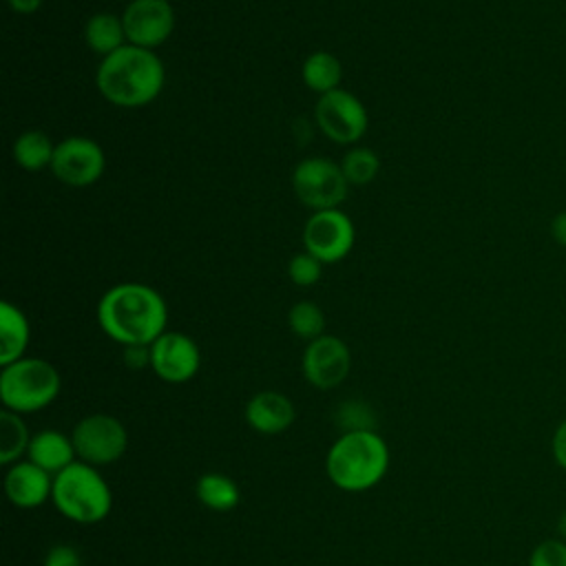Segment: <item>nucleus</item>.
<instances>
[{"label":"nucleus","instance_id":"27","mask_svg":"<svg viewBox=\"0 0 566 566\" xmlns=\"http://www.w3.org/2000/svg\"><path fill=\"white\" fill-rule=\"evenodd\" d=\"M338 420L345 424V431H358V429H374V413L369 405L360 400H349L340 407Z\"/></svg>","mask_w":566,"mask_h":566},{"label":"nucleus","instance_id":"9","mask_svg":"<svg viewBox=\"0 0 566 566\" xmlns=\"http://www.w3.org/2000/svg\"><path fill=\"white\" fill-rule=\"evenodd\" d=\"M354 223L338 208L312 212L303 228L305 252L316 256L321 263H336L345 259L354 248Z\"/></svg>","mask_w":566,"mask_h":566},{"label":"nucleus","instance_id":"17","mask_svg":"<svg viewBox=\"0 0 566 566\" xmlns=\"http://www.w3.org/2000/svg\"><path fill=\"white\" fill-rule=\"evenodd\" d=\"M31 327L24 312L9 303H0V365H11L20 358H24L27 345H29Z\"/></svg>","mask_w":566,"mask_h":566},{"label":"nucleus","instance_id":"26","mask_svg":"<svg viewBox=\"0 0 566 566\" xmlns=\"http://www.w3.org/2000/svg\"><path fill=\"white\" fill-rule=\"evenodd\" d=\"M528 566H566V542L559 537L539 542L528 555Z\"/></svg>","mask_w":566,"mask_h":566},{"label":"nucleus","instance_id":"7","mask_svg":"<svg viewBox=\"0 0 566 566\" xmlns=\"http://www.w3.org/2000/svg\"><path fill=\"white\" fill-rule=\"evenodd\" d=\"M71 440L80 462L91 467H106L126 453L128 431L115 416L91 413L75 424Z\"/></svg>","mask_w":566,"mask_h":566},{"label":"nucleus","instance_id":"8","mask_svg":"<svg viewBox=\"0 0 566 566\" xmlns=\"http://www.w3.org/2000/svg\"><path fill=\"white\" fill-rule=\"evenodd\" d=\"M314 117L321 133L336 144L358 142L369 124L365 104L345 88H334L325 95H318Z\"/></svg>","mask_w":566,"mask_h":566},{"label":"nucleus","instance_id":"14","mask_svg":"<svg viewBox=\"0 0 566 566\" xmlns=\"http://www.w3.org/2000/svg\"><path fill=\"white\" fill-rule=\"evenodd\" d=\"M4 493L18 509L42 506L53 495V475L31 460H20L4 475Z\"/></svg>","mask_w":566,"mask_h":566},{"label":"nucleus","instance_id":"15","mask_svg":"<svg viewBox=\"0 0 566 566\" xmlns=\"http://www.w3.org/2000/svg\"><path fill=\"white\" fill-rule=\"evenodd\" d=\"M243 416H245V422L250 424V429L265 433V436H276L292 427V422L296 418V409L285 394L265 389V391L254 394L248 400Z\"/></svg>","mask_w":566,"mask_h":566},{"label":"nucleus","instance_id":"3","mask_svg":"<svg viewBox=\"0 0 566 566\" xmlns=\"http://www.w3.org/2000/svg\"><path fill=\"white\" fill-rule=\"evenodd\" d=\"M329 482L347 493L376 486L389 471V447L374 429L345 431L325 455Z\"/></svg>","mask_w":566,"mask_h":566},{"label":"nucleus","instance_id":"30","mask_svg":"<svg viewBox=\"0 0 566 566\" xmlns=\"http://www.w3.org/2000/svg\"><path fill=\"white\" fill-rule=\"evenodd\" d=\"M124 363L130 369L150 367V345H128V347H124Z\"/></svg>","mask_w":566,"mask_h":566},{"label":"nucleus","instance_id":"28","mask_svg":"<svg viewBox=\"0 0 566 566\" xmlns=\"http://www.w3.org/2000/svg\"><path fill=\"white\" fill-rule=\"evenodd\" d=\"M44 566H82V555L71 544H55L46 551Z\"/></svg>","mask_w":566,"mask_h":566},{"label":"nucleus","instance_id":"2","mask_svg":"<svg viewBox=\"0 0 566 566\" xmlns=\"http://www.w3.org/2000/svg\"><path fill=\"white\" fill-rule=\"evenodd\" d=\"M166 71L155 51L126 44L102 57L95 84L102 97L122 108L150 104L164 88Z\"/></svg>","mask_w":566,"mask_h":566},{"label":"nucleus","instance_id":"21","mask_svg":"<svg viewBox=\"0 0 566 566\" xmlns=\"http://www.w3.org/2000/svg\"><path fill=\"white\" fill-rule=\"evenodd\" d=\"M53 153H55V144L42 130H24L13 142V159L20 168L29 172L51 168Z\"/></svg>","mask_w":566,"mask_h":566},{"label":"nucleus","instance_id":"12","mask_svg":"<svg viewBox=\"0 0 566 566\" xmlns=\"http://www.w3.org/2000/svg\"><path fill=\"white\" fill-rule=\"evenodd\" d=\"M301 367L312 387L327 391L347 378L352 369V352L338 336L323 334L307 343Z\"/></svg>","mask_w":566,"mask_h":566},{"label":"nucleus","instance_id":"32","mask_svg":"<svg viewBox=\"0 0 566 566\" xmlns=\"http://www.w3.org/2000/svg\"><path fill=\"white\" fill-rule=\"evenodd\" d=\"M44 0H7V4L11 7V11L20 13V15H29L35 13L42 7Z\"/></svg>","mask_w":566,"mask_h":566},{"label":"nucleus","instance_id":"33","mask_svg":"<svg viewBox=\"0 0 566 566\" xmlns=\"http://www.w3.org/2000/svg\"><path fill=\"white\" fill-rule=\"evenodd\" d=\"M557 533H559V539L566 542V511L557 517Z\"/></svg>","mask_w":566,"mask_h":566},{"label":"nucleus","instance_id":"10","mask_svg":"<svg viewBox=\"0 0 566 566\" xmlns=\"http://www.w3.org/2000/svg\"><path fill=\"white\" fill-rule=\"evenodd\" d=\"M104 168H106V157L97 142L73 135L55 144L51 172L62 184L73 188H86L104 175Z\"/></svg>","mask_w":566,"mask_h":566},{"label":"nucleus","instance_id":"5","mask_svg":"<svg viewBox=\"0 0 566 566\" xmlns=\"http://www.w3.org/2000/svg\"><path fill=\"white\" fill-rule=\"evenodd\" d=\"M62 389L57 369L44 360L24 356L0 371V400L15 413H33L49 407Z\"/></svg>","mask_w":566,"mask_h":566},{"label":"nucleus","instance_id":"23","mask_svg":"<svg viewBox=\"0 0 566 566\" xmlns=\"http://www.w3.org/2000/svg\"><path fill=\"white\" fill-rule=\"evenodd\" d=\"M340 168H343V175L349 181V186H367L369 181L376 179V175L380 170V159L371 148L356 146L345 153Z\"/></svg>","mask_w":566,"mask_h":566},{"label":"nucleus","instance_id":"24","mask_svg":"<svg viewBox=\"0 0 566 566\" xmlns=\"http://www.w3.org/2000/svg\"><path fill=\"white\" fill-rule=\"evenodd\" d=\"M287 325H290L294 336L305 338V340H314V338L323 336L325 314L316 303L298 301L287 312Z\"/></svg>","mask_w":566,"mask_h":566},{"label":"nucleus","instance_id":"4","mask_svg":"<svg viewBox=\"0 0 566 566\" xmlns=\"http://www.w3.org/2000/svg\"><path fill=\"white\" fill-rule=\"evenodd\" d=\"M55 509L71 522L97 524L113 509V493L97 467L75 460L71 467L53 475Z\"/></svg>","mask_w":566,"mask_h":566},{"label":"nucleus","instance_id":"31","mask_svg":"<svg viewBox=\"0 0 566 566\" xmlns=\"http://www.w3.org/2000/svg\"><path fill=\"white\" fill-rule=\"evenodd\" d=\"M548 232H551V239H553L557 245H564V248H566V210L557 212V214L551 219Z\"/></svg>","mask_w":566,"mask_h":566},{"label":"nucleus","instance_id":"18","mask_svg":"<svg viewBox=\"0 0 566 566\" xmlns=\"http://www.w3.org/2000/svg\"><path fill=\"white\" fill-rule=\"evenodd\" d=\"M84 42L88 44L91 51H95L102 57L126 46L128 42H126L122 15L106 13V11L91 15L84 24Z\"/></svg>","mask_w":566,"mask_h":566},{"label":"nucleus","instance_id":"29","mask_svg":"<svg viewBox=\"0 0 566 566\" xmlns=\"http://www.w3.org/2000/svg\"><path fill=\"white\" fill-rule=\"evenodd\" d=\"M551 453L559 469L566 471V418L555 427L551 438Z\"/></svg>","mask_w":566,"mask_h":566},{"label":"nucleus","instance_id":"22","mask_svg":"<svg viewBox=\"0 0 566 566\" xmlns=\"http://www.w3.org/2000/svg\"><path fill=\"white\" fill-rule=\"evenodd\" d=\"M31 436L27 431V424L20 413L2 409L0 413V462L11 467L20 462L22 455H27Z\"/></svg>","mask_w":566,"mask_h":566},{"label":"nucleus","instance_id":"11","mask_svg":"<svg viewBox=\"0 0 566 566\" xmlns=\"http://www.w3.org/2000/svg\"><path fill=\"white\" fill-rule=\"evenodd\" d=\"M122 22L128 44L155 51L175 31V9L168 0H130Z\"/></svg>","mask_w":566,"mask_h":566},{"label":"nucleus","instance_id":"20","mask_svg":"<svg viewBox=\"0 0 566 566\" xmlns=\"http://www.w3.org/2000/svg\"><path fill=\"white\" fill-rule=\"evenodd\" d=\"M301 77L305 86L318 95H325L334 88H340V77H343V66L336 55L329 51H314L305 57L301 66Z\"/></svg>","mask_w":566,"mask_h":566},{"label":"nucleus","instance_id":"25","mask_svg":"<svg viewBox=\"0 0 566 566\" xmlns=\"http://www.w3.org/2000/svg\"><path fill=\"white\" fill-rule=\"evenodd\" d=\"M321 272H323V263L316 256H312L310 252H298L287 263V274H290L292 283L298 287H310V285L318 283Z\"/></svg>","mask_w":566,"mask_h":566},{"label":"nucleus","instance_id":"6","mask_svg":"<svg viewBox=\"0 0 566 566\" xmlns=\"http://www.w3.org/2000/svg\"><path fill=\"white\" fill-rule=\"evenodd\" d=\"M292 188L296 199L316 212L338 208L347 197L349 181L345 179L340 164L327 157H307L296 164Z\"/></svg>","mask_w":566,"mask_h":566},{"label":"nucleus","instance_id":"1","mask_svg":"<svg viewBox=\"0 0 566 566\" xmlns=\"http://www.w3.org/2000/svg\"><path fill=\"white\" fill-rule=\"evenodd\" d=\"M97 323L111 340L124 347L153 345L166 332L168 307L155 287L119 283L102 294Z\"/></svg>","mask_w":566,"mask_h":566},{"label":"nucleus","instance_id":"13","mask_svg":"<svg viewBox=\"0 0 566 566\" xmlns=\"http://www.w3.org/2000/svg\"><path fill=\"white\" fill-rule=\"evenodd\" d=\"M201 367L199 345L181 332H164L150 345V369L166 382H188Z\"/></svg>","mask_w":566,"mask_h":566},{"label":"nucleus","instance_id":"16","mask_svg":"<svg viewBox=\"0 0 566 566\" xmlns=\"http://www.w3.org/2000/svg\"><path fill=\"white\" fill-rule=\"evenodd\" d=\"M77 453L73 447V440L55 429H44L31 436L29 449H27V460L38 464L40 469L49 471L51 475H57L66 467L75 462Z\"/></svg>","mask_w":566,"mask_h":566},{"label":"nucleus","instance_id":"19","mask_svg":"<svg viewBox=\"0 0 566 566\" xmlns=\"http://www.w3.org/2000/svg\"><path fill=\"white\" fill-rule=\"evenodd\" d=\"M195 493L199 497V502L217 513H228L232 509H237L239 500H241V491L237 486V482L226 475V473H203L197 484H195Z\"/></svg>","mask_w":566,"mask_h":566}]
</instances>
